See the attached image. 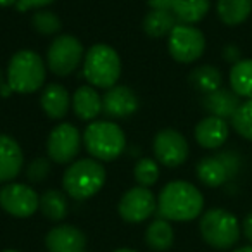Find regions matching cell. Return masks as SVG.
<instances>
[{"label":"cell","instance_id":"obj_1","mask_svg":"<svg viewBox=\"0 0 252 252\" xmlns=\"http://www.w3.org/2000/svg\"><path fill=\"white\" fill-rule=\"evenodd\" d=\"M204 197L189 182H169L158 197V213L168 221H192L202 213Z\"/></svg>","mask_w":252,"mask_h":252},{"label":"cell","instance_id":"obj_2","mask_svg":"<svg viewBox=\"0 0 252 252\" xmlns=\"http://www.w3.org/2000/svg\"><path fill=\"white\" fill-rule=\"evenodd\" d=\"M47 66L35 50H19L9 59L7 87L18 94H35L45 83Z\"/></svg>","mask_w":252,"mask_h":252},{"label":"cell","instance_id":"obj_3","mask_svg":"<svg viewBox=\"0 0 252 252\" xmlns=\"http://www.w3.org/2000/svg\"><path fill=\"white\" fill-rule=\"evenodd\" d=\"M105 183V168L94 158L71 162L63 176L64 192L76 200H87L102 190Z\"/></svg>","mask_w":252,"mask_h":252},{"label":"cell","instance_id":"obj_4","mask_svg":"<svg viewBox=\"0 0 252 252\" xmlns=\"http://www.w3.org/2000/svg\"><path fill=\"white\" fill-rule=\"evenodd\" d=\"M83 145L97 161H114L125 152L126 137L119 125L112 121H92L83 131Z\"/></svg>","mask_w":252,"mask_h":252},{"label":"cell","instance_id":"obj_5","mask_svg":"<svg viewBox=\"0 0 252 252\" xmlns=\"http://www.w3.org/2000/svg\"><path fill=\"white\" fill-rule=\"evenodd\" d=\"M83 76L95 88H112L121 76V59L112 47L97 43L83 59Z\"/></svg>","mask_w":252,"mask_h":252},{"label":"cell","instance_id":"obj_6","mask_svg":"<svg viewBox=\"0 0 252 252\" xmlns=\"http://www.w3.org/2000/svg\"><path fill=\"white\" fill-rule=\"evenodd\" d=\"M200 235L214 249H230L237 244L240 226L238 220L224 209H209L200 218Z\"/></svg>","mask_w":252,"mask_h":252},{"label":"cell","instance_id":"obj_7","mask_svg":"<svg viewBox=\"0 0 252 252\" xmlns=\"http://www.w3.org/2000/svg\"><path fill=\"white\" fill-rule=\"evenodd\" d=\"M83 59V45L73 35H61L54 38L47 50V67L57 76L74 73Z\"/></svg>","mask_w":252,"mask_h":252},{"label":"cell","instance_id":"obj_8","mask_svg":"<svg viewBox=\"0 0 252 252\" xmlns=\"http://www.w3.org/2000/svg\"><path fill=\"white\" fill-rule=\"evenodd\" d=\"M206 49V38L202 32L193 25H178L173 28L168 38V50L171 57L178 63L190 64L200 59Z\"/></svg>","mask_w":252,"mask_h":252},{"label":"cell","instance_id":"obj_9","mask_svg":"<svg viewBox=\"0 0 252 252\" xmlns=\"http://www.w3.org/2000/svg\"><path fill=\"white\" fill-rule=\"evenodd\" d=\"M83 137L80 130L71 123H61L49 133L47 138V154L57 164H69L74 161L81 147Z\"/></svg>","mask_w":252,"mask_h":252},{"label":"cell","instance_id":"obj_10","mask_svg":"<svg viewBox=\"0 0 252 252\" xmlns=\"http://www.w3.org/2000/svg\"><path fill=\"white\" fill-rule=\"evenodd\" d=\"M0 207L14 218H30L40 209V195L26 183H5L0 189Z\"/></svg>","mask_w":252,"mask_h":252},{"label":"cell","instance_id":"obj_11","mask_svg":"<svg viewBox=\"0 0 252 252\" xmlns=\"http://www.w3.org/2000/svg\"><path fill=\"white\" fill-rule=\"evenodd\" d=\"M240 168V159L235 152H221L204 158L197 164V176L207 187H221L233 178Z\"/></svg>","mask_w":252,"mask_h":252},{"label":"cell","instance_id":"obj_12","mask_svg":"<svg viewBox=\"0 0 252 252\" xmlns=\"http://www.w3.org/2000/svg\"><path fill=\"white\" fill-rule=\"evenodd\" d=\"M158 211V199L151 189L145 187H133L121 197L118 204V213L128 223H142L149 220Z\"/></svg>","mask_w":252,"mask_h":252},{"label":"cell","instance_id":"obj_13","mask_svg":"<svg viewBox=\"0 0 252 252\" xmlns=\"http://www.w3.org/2000/svg\"><path fill=\"white\" fill-rule=\"evenodd\" d=\"M152 149L158 162L168 168H178L189 159V142L180 131L166 128L154 137Z\"/></svg>","mask_w":252,"mask_h":252},{"label":"cell","instance_id":"obj_14","mask_svg":"<svg viewBox=\"0 0 252 252\" xmlns=\"http://www.w3.org/2000/svg\"><path fill=\"white\" fill-rule=\"evenodd\" d=\"M138 109V97L130 87L114 85L102 95V112L109 118H128Z\"/></svg>","mask_w":252,"mask_h":252},{"label":"cell","instance_id":"obj_15","mask_svg":"<svg viewBox=\"0 0 252 252\" xmlns=\"http://www.w3.org/2000/svg\"><path fill=\"white\" fill-rule=\"evenodd\" d=\"M45 247L49 252H85L87 237L73 224H59L47 233Z\"/></svg>","mask_w":252,"mask_h":252},{"label":"cell","instance_id":"obj_16","mask_svg":"<svg viewBox=\"0 0 252 252\" xmlns=\"http://www.w3.org/2000/svg\"><path fill=\"white\" fill-rule=\"evenodd\" d=\"M25 164L19 144L11 135L0 133V183H11L18 178Z\"/></svg>","mask_w":252,"mask_h":252},{"label":"cell","instance_id":"obj_17","mask_svg":"<svg viewBox=\"0 0 252 252\" xmlns=\"http://www.w3.org/2000/svg\"><path fill=\"white\" fill-rule=\"evenodd\" d=\"M230 128H228L226 119L216 118V116H207L195 126V140L200 147L209 149H220L226 142Z\"/></svg>","mask_w":252,"mask_h":252},{"label":"cell","instance_id":"obj_18","mask_svg":"<svg viewBox=\"0 0 252 252\" xmlns=\"http://www.w3.org/2000/svg\"><path fill=\"white\" fill-rule=\"evenodd\" d=\"M40 105L50 119H63L71 105V95L63 85L50 83L40 95Z\"/></svg>","mask_w":252,"mask_h":252},{"label":"cell","instance_id":"obj_19","mask_svg":"<svg viewBox=\"0 0 252 252\" xmlns=\"http://www.w3.org/2000/svg\"><path fill=\"white\" fill-rule=\"evenodd\" d=\"M71 104L74 114L83 121H95V118L102 112V97L92 85L78 88L71 98Z\"/></svg>","mask_w":252,"mask_h":252},{"label":"cell","instance_id":"obj_20","mask_svg":"<svg viewBox=\"0 0 252 252\" xmlns=\"http://www.w3.org/2000/svg\"><path fill=\"white\" fill-rule=\"evenodd\" d=\"M204 107L211 116H216V118H233L237 109L240 107V97L233 90L218 88L204 97Z\"/></svg>","mask_w":252,"mask_h":252},{"label":"cell","instance_id":"obj_21","mask_svg":"<svg viewBox=\"0 0 252 252\" xmlns=\"http://www.w3.org/2000/svg\"><path fill=\"white\" fill-rule=\"evenodd\" d=\"M211 0H175L173 4V14L176 21L183 25H195L202 21L209 12Z\"/></svg>","mask_w":252,"mask_h":252},{"label":"cell","instance_id":"obj_22","mask_svg":"<svg viewBox=\"0 0 252 252\" xmlns=\"http://www.w3.org/2000/svg\"><path fill=\"white\" fill-rule=\"evenodd\" d=\"M145 242H147V245L152 251H168L173 245V242H175V231H173V226L169 224V221L164 220V218L152 221L147 226V230H145Z\"/></svg>","mask_w":252,"mask_h":252},{"label":"cell","instance_id":"obj_23","mask_svg":"<svg viewBox=\"0 0 252 252\" xmlns=\"http://www.w3.org/2000/svg\"><path fill=\"white\" fill-rule=\"evenodd\" d=\"M252 0H218V16L228 26H237L249 18Z\"/></svg>","mask_w":252,"mask_h":252},{"label":"cell","instance_id":"obj_24","mask_svg":"<svg viewBox=\"0 0 252 252\" xmlns=\"http://www.w3.org/2000/svg\"><path fill=\"white\" fill-rule=\"evenodd\" d=\"M178 25L171 11H151L144 18V32L152 38H162Z\"/></svg>","mask_w":252,"mask_h":252},{"label":"cell","instance_id":"obj_25","mask_svg":"<svg viewBox=\"0 0 252 252\" xmlns=\"http://www.w3.org/2000/svg\"><path fill=\"white\" fill-rule=\"evenodd\" d=\"M230 85L238 97L252 98V59L235 63L230 71Z\"/></svg>","mask_w":252,"mask_h":252},{"label":"cell","instance_id":"obj_26","mask_svg":"<svg viewBox=\"0 0 252 252\" xmlns=\"http://www.w3.org/2000/svg\"><path fill=\"white\" fill-rule=\"evenodd\" d=\"M40 211L50 221H63L67 216V199L61 190L50 189L40 195Z\"/></svg>","mask_w":252,"mask_h":252},{"label":"cell","instance_id":"obj_27","mask_svg":"<svg viewBox=\"0 0 252 252\" xmlns=\"http://www.w3.org/2000/svg\"><path fill=\"white\" fill-rule=\"evenodd\" d=\"M221 81H223V78H221L220 69L214 66H209V64L207 66L195 67L190 73V83L206 95L218 90V88H221Z\"/></svg>","mask_w":252,"mask_h":252},{"label":"cell","instance_id":"obj_28","mask_svg":"<svg viewBox=\"0 0 252 252\" xmlns=\"http://www.w3.org/2000/svg\"><path fill=\"white\" fill-rule=\"evenodd\" d=\"M32 26L36 33H40V35L50 36V35H56V33L61 32L63 23H61L59 16L54 14L52 11H40L38 9L32 18Z\"/></svg>","mask_w":252,"mask_h":252},{"label":"cell","instance_id":"obj_29","mask_svg":"<svg viewBox=\"0 0 252 252\" xmlns=\"http://www.w3.org/2000/svg\"><path fill=\"white\" fill-rule=\"evenodd\" d=\"M159 173L161 171H159L158 161H154V159H151V158H142L133 168L135 180H137L138 185L145 187V189H149V187H152L158 182Z\"/></svg>","mask_w":252,"mask_h":252},{"label":"cell","instance_id":"obj_30","mask_svg":"<svg viewBox=\"0 0 252 252\" xmlns=\"http://www.w3.org/2000/svg\"><path fill=\"white\" fill-rule=\"evenodd\" d=\"M231 125L240 137L252 140V98H247L244 104H240L231 118Z\"/></svg>","mask_w":252,"mask_h":252},{"label":"cell","instance_id":"obj_31","mask_svg":"<svg viewBox=\"0 0 252 252\" xmlns=\"http://www.w3.org/2000/svg\"><path fill=\"white\" fill-rule=\"evenodd\" d=\"M50 173V159L47 158H36L26 168V176L32 183H42L47 180Z\"/></svg>","mask_w":252,"mask_h":252},{"label":"cell","instance_id":"obj_32","mask_svg":"<svg viewBox=\"0 0 252 252\" xmlns=\"http://www.w3.org/2000/svg\"><path fill=\"white\" fill-rule=\"evenodd\" d=\"M52 2H56V0H18L16 2V9L19 12H26L32 11V9H42L45 5H50Z\"/></svg>","mask_w":252,"mask_h":252},{"label":"cell","instance_id":"obj_33","mask_svg":"<svg viewBox=\"0 0 252 252\" xmlns=\"http://www.w3.org/2000/svg\"><path fill=\"white\" fill-rule=\"evenodd\" d=\"M151 11H173L175 0H147Z\"/></svg>","mask_w":252,"mask_h":252},{"label":"cell","instance_id":"obj_34","mask_svg":"<svg viewBox=\"0 0 252 252\" xmlns=\"http://www.w3.org/2000/svg\"><path fill=\"white\" fill-rule=\"evenodd\" d=\"M244 233H245V237L252 242V211L245 216V220H244Z\"/></svg>","mask_w":252,"mask_h":252},{"label":"cell","instance_id":"obj_35","mask_svg":"<svg viewBox=\"0 0 252 252\" xmlns=\"http://www.w3.org/2000/svg\"><path fill=\"white\" fill-rule=\"evenodd\" d=\"M238 50L235 47H226L224 49V59H238Z\"/></svg>","mask_w":252,"mask_h":252},{"label":"cell","instance_id":"obj_36","mask_svg":"<svg viewBox=\"0 0 252 252\" xmlns=\"http://www.w3.org/2000/svg\"><path fill=\"white\" fill-rule=\"evenodd\" d=\"M18 0H0V7H11V5H16Z\"/></svg>","mask_w":252,"mask_h":252},{"label":"cell","instance_id":"obj_37","mask_svg":"<svg viewBox=\"0 0 252 252\" xmlns=\"http://www.w3.org/2000/svg\"><path fill=\"white\" fill-rule=\"evenodd\" d=\"M235 252H252V245H247V247H240V249H237Z\"/></svg>","mask_w":252,"mask_h":252},{"label":"cell","instance_id":"obj_38","mask_svg":"<svg viewBox=\"0 0 252 252\" xmlns=\"http://www.w3.org/2000/svg\"><path fill=\"white\" fill-rule=\"evenodd\" d=\"M114 252H137V251H133V249H118Z\"/></svg>","mask_w":252,"mask_h":252},{"label":"cell","instance_id":"obj_39","mask_svg":"<svg viewBox=\"0 0 252 252\" xmlns=\"http://www.w3.org/2000/svg\"><path fill=\"white\" fill-rule=\"evenodd\" d=\"M2 252H19V251H14V249H7V251H2Z\"/></svg>","mask_w":252,"mask_h":252}]
</instances>
